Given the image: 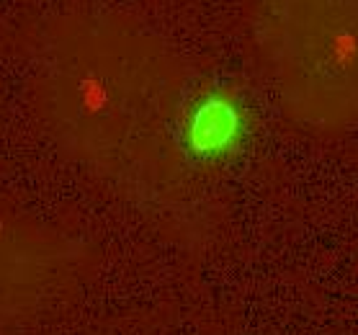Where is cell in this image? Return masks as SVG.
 Listing matches in <instances>:
<instances>
[{
	"label": "cell",
	"instance_id": "cell-1",
	"mask_svg": "<svg viewBox=\"0 0 358 335\" xmlns=\"http://www.w3.org/2000/svg\"><path fill=\"white\" fill-rule=\"evenodd\" d=\"M29 73L67 155L142 206L183 204L188 75L168 41L122 10H59L34 26Z\"/></svg>",
	"mask_w": 358,
	"mask_h": 335
},
{
	"label": "cell",
	"instance_id": "cell-3",
	"mask_svg": "<svg viewBox=\"0 0 358 335\" xmlns=\"http://www.w3.org/2000/svg\"><path fill=\"white\" fill-rule=\"evenodd\" d=\"M70 261L62 237L0 209V333L41 310L67 276Z\"/></svg>",
	"mask_w": 358,
	"mask_h": 335
},
{
	"label": "cell",
	"instance_id": "cell-2",
	"mask_svg": "<svg viewBox=\"0 0 358 335\" xmlns=\"http://www.w3.org/2000/svg\"><path fill=\"white\" fill-rule=\"evenodd\" d=\"M248 34L278 106L296 127H358V0H248Z\"/></svg>",
	"mask_w": 358,
	"mask_h": 335
}]
</instances>
